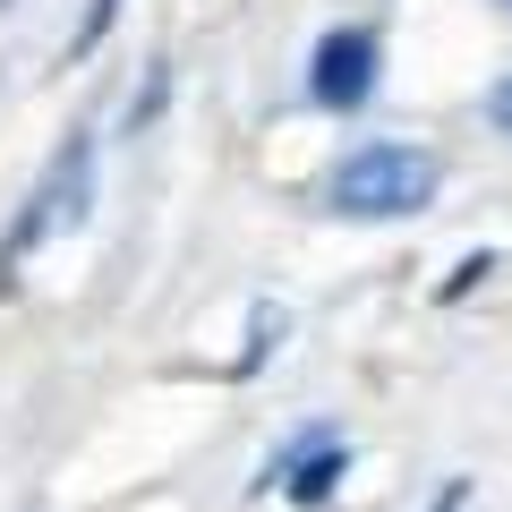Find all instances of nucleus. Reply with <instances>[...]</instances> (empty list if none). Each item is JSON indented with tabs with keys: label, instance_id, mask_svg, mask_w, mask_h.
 <instances>
[{
	"label": "nucleus",
	"instance_id": "4",
	"mask_svg": "<svg viewBox=\"0 0 512 512\" xmlns=\"http://www.w3.org/2000/svg\"><path fill=\"white\" fill-rule=\"evenodd\" d=\"M342 470H350V453H342V444H333V436H308L299 453H282L265 478H282V495H291V504H333Z\"/></svg>",
	"mask_w": 512,
	"mask_h": 512
},
{
	"label": "nucleus",
	"instance_id": "3",
	"mask_svg": "<svg viewBox=\"0 0 512 512\" xmlns=\"http://www.w3.org/2000/svg\"><path fill=\"white\" fill-rule=\"evenodd\" d=\"M376 69H384L376 26H333V35L308 52V94H316L325 111H367V94H376Z\"/></svg>",
	"mask_w": 512,
	"mask_h": 512
},
{
	"label": "nucleus",
	"instance_id": "1",
	"mask_svg": "<svg viewBox=\"0 0 512 512\" xmlns=\"http://www.w3.org/2000/svg\"><path fill=\"white\" fill-rule=\"evenodd\" d=\"M436 154L427 146H402V137H367V146H350L342 163H333L325 197L333 214L350 222H402V214H427L436 205Z\"/></svg>",
	"mask_w": 512,
	"mask_h": 512
},
{
	"label": "nucleus",
	"instance_id": "7",
	"mask_svg": "<svg viewBox=\"0 0 512 512\" xmlns=\"http://www.w3.org/2000/svg\"><path fill=\"white\" fill-rule=\"evenodd\" d=\"M111 18H120V0H86V26H77V52H94V43L111 35Z\"/></svg>",
	"mask_w": 512,
	"mask_h": 512
},
{
	"label": "nucleus",
	"instance_id": "5",
	"mask_svg": "<svg viewBox=\"0 0 512 512\" xmlns=\"http://www.w3.org/2000/svg\"><path fill=\"white\" fill-rule=\"evenodd\" d=\"M274 342H282V308H274V299H256V308H248V350H239V376H256Z\"/></svg>",
	"mask_w": 512,
	"mask_h": 512
},
{
	"label": "nucleus",
	"instance_id": "9",
	"mask_svg": "<svg viewBox=\"0 0 512 512\" xmlns=\"http://www.w3.org/2000/svg\"><path fill=\"white\" fill-rule=\"evenodd\" d=\"M436 512H470V478H444V495H436Z\"/></svg>",
	"mask_w": 512,
	"mask_h": 512
},
{
	"label": "nucleus",
	"instance_id": "6",
	"mask_svg": "<svg viewBox=\"0 0 512 512\" xmlns=\"http://www.w3.org/2000/svg\"><path fill=\"white\" fill-rule=\"evenodd\" d=\"M487 274H495V256H487V248H470V256L453 265V274H444V291H436V299H461L470 282H487Z\"/></svg>",
	"mask_w": 512,
	"mask_h": 512
},
{
	"label": "nucleus",
	"instance_id": "10",
	"mask_svg": "<svg viewBox=\"0 0 512 512\" xmlns=\"http://www.w3.org/2000/svg\"><path fill=\"white\" fill-rule=\"evenodd\" d=\"M504 9H512V0H504Z\"/></svg>",
	"mask_w": 512,
	"mask_h": 512
},
{
	"label": "nucleus",
	"instance_id": "8",
	"mask_svg": "<svg viewBox=\"0 0 512 512\" xmlns=\"http://www.w3.org/2000/svg\"><path fill=\"white\" fill-rule=\"evenodd\" d=\"M487 120H495V137H512V69L487 86Z\"/></svg>",
	"mask_w": 512,
	"mask_h": 512
},
{
	"label": "nucleus",
	"instance_id": "2",
	"mask_svg": "<svg viewBox=\"0 0 512 512\" xmlns=\"http://www.w3.org/2000/svg\"><path fill=\"white\" fill-rule=\"evenodd\" d=\"M86 214H94V146H86V137H69V146L52 154V171H43V188L26 197V214H18V231H9V248H0V282L18 274L43 239L77 231Z\"/></svg>",
	"mask_w": 512,
	"mask_h": 512
}]
</instances>
